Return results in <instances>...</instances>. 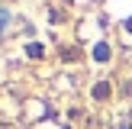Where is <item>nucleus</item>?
I'll use <instances>...</instances> for the list:
<instances>
[{"instance_id":"obj_1","label":"nucleus","mask_w":132,"mask_h":129,"mask_svg":"<svg viewBox=\"0 0 132 129\" xmlns=\"http://www.w3.org/2000/svg\"><path fill=\"white\" fill-rule=\"evenodd\" d=\"M106 97H110V87L106 84H97V100H106Z\"/></svg>"},{"instance_id":"obj_2","label":"nucleus","mask_w":132,"mask_h":129,"mask_svg":"<svg viewBox=\"0 0 132 129\" xmlns=\"http://www.w3.org/2000/svg\"><path fill=\"white\" fill-rule=\"evenodd\" d=\"M126 26H129V29H132V19H129V23H126Z\"/></svg>"}]
</instances>
